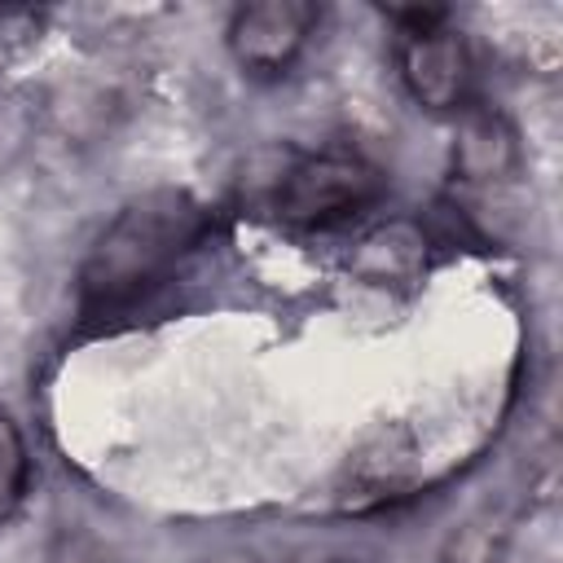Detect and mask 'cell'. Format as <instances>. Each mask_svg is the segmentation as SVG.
<instances>
[{"label": "cell", "instance_id": "5", "mask_svg": "<svg viewBox=\"0 0 563 563\" xmlns=\"http://www.w3.org/2000/svg\"><path fill=\"white\" fill-rule=\"evenodd\" d=\"M515 167H519L515 128L501 114L466 106L462 123H457V141H453V172L471 185H497V180L515 176Z\"/></svg>", "mask_w": 563, "mask_h": 563}, {"label": "cell", "instance_id": "1", "mask_svg": "<svg viewBox=\"0 0 563 563\" xmlns=\"http://www.w3.org/2000/svg\"><path fill=\"white\" fill-rule=\"evenodd\" d=\"M211 233V211L185 189L132 198L88 246L79 264L84 317H114L154 295Z\"/></svg>", "mask_w": 563, "mask_h": 563}, {"label": "cell", "instance_id": "2", "mask_svg": "<svg viewBox=\"0 0 563 563\" xmlns=\"http://www.w3.org/2000/svg\"><path fill=\"white\" fill-rule=\"evenodd\" d=\"M400 22L396 35V66L409 97L435 114H462L471 106V48L444 22V9H391Z\"/></svg>", "mask_w": 563, "mask_h": 563}, {"label": "cell", "instance_id": "3", "mask_svg": "<svg viewBox=\"0 0 563 563\" xmlns=\"http://www.w3.org/2000/svg\"><path fill=\"white\" fill-rule=\"evenodd\" d=\"M387 180L361 154H312L277 180V216L295 229H330L383 198Z\"/></svg>", "mask_w": 563, "mask_h": 563}, {"label": "cell", "instance_id": "4", "mask_svg": "<svg viewBox=\"0 0 563 563\" xmlns=\"http://www.w3.org/2000/svg\"><path fill=\"white\" fill-rule=\"evenodd\" d=\"M317 4L308 0H255L229 18V53L251 75H286L317 31Z\"/></svg>", "mask_w": 563, "mask_h": 563}, {"label": "cell", "instance_id": "7", "mask_svg": "<svg viewBox=\"0 0 563 563\" xmlns=\"http://www.w3.org/2000/svg\"><path fill=\"white\" fill-rule=\"evenodd\" d=\"M31 488V453L18 422L0 409V519H9Z\"/></svg>", "mask_w": 563, "mask_h": 563}, {"label": "cell", "instance_id": "9", "mask_svg": "<svg viewBox=\"0 0 563 563\" xmlns=\"http://www.w3.org/2000/svg\"><path fill=\"white\" fill-rule=\"evenodd\" d=\"M453 563H484V559H453Z\"/></svg>", "mask_w": 563, "mask_h": 563}, {"label": "cell", "instance_id": "8", "mask_svg": "<svg viewBox=\"0 0 563 563\" xmlns=\"http://www.w3.org/2000/svg\"><path fill=\"white\" fill-rule=\"evenodd\" d=\"M330 563H361V559H330Z\"/></svg>", "mask_w": 563, "mask_h": 563}, {"label": "cell", "instance_id": "6", "mask_svg": "<svg viewBox=\"0 0 563 563\" xmlns=\"http://www.w3.org/2000/svg\"><path fill=\"white\" fill-rule=\"evenodd\" d=\"M427 242H422V233L413 229V224H405V220H391V224H383V229H374L365 242H361V251H356V260H352V268L361 273V277H369V282H405V277H413L418 268H422V251Z\"/></svg>", "mask_w": 563, "mask_h": 563}]
</instances>
